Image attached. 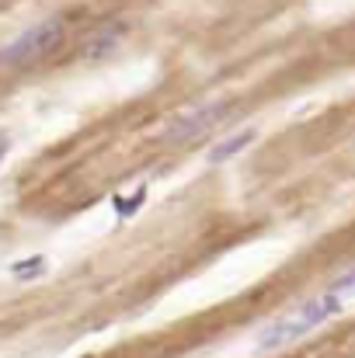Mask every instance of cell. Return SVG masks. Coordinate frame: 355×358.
Listing matches in <instances>:
<instances>
[{"label":"cell","mask_w":355,"mask_h":358,"mask_svg":"<svg viewBox=\"0 0 355 358\" xmlns=\"http://www.w3.org/2000/svg\"><path fill=\"white\" fill-rule=\"evenodd\" d=\"M338 313H342L338 292H328V296H321V299H310V303H303L296 313H289V317L268 324V327L258 334V352H282V348L296 345L300 338L314 334L328 317H338Z\"/></svg>","instance_id":"1"},{"label":"cell","mask_w":355,"mask_h":358,"mask_svg":"<svg viewBox=\"0 0 355 358\" xmlns=\"http://www.w3.org/2000/svg\"><path fill=\"white\" fill-rule=\"evenodd\" d=\"M63 35H67L63 17H46V21L32 24L28 31H21L14 42H7L0 49V70H25V66L46 59L53 49H60Z\"/></svg>","instance_id":"2"},{"label":"cell","mask_w":355,"mask_h":358,"mask_svg":"<svg viewBox=\"0 0 355 358\" xmlns=\"http://www.w3.org/2000/svg\"><path fill=\"white\" fill-rule=\"evenodd\" d=\"M230 115H234V105H230V101H206V105H195V108L174 115V119L164 125L160 143H164V146H185V143H195V139H202L206 132L220 129Z\"/></svg>","instance_id":"3"},{"label":"cell","mask_w":355,"mask_h":358,"mask_svg":"<svg viewBox=\"0 0 355 358\" xmlns=\"http://www.w3.org/2000/svg\"><path fill=\"white\" fill-rule=\"evenodd\" d=\"M254 129H244V132H237V136H227L223 143H216L213 150H209V164H223V160H230V157H237L240 150H247L251 143H254Z\"/></svg>","instance_id":"4"},{"label":"cell","mask_w":355,"mask_h":358,"mask_svg":"<svg viewBox=\"0 0 355 358\" xmlns=\"http://www.w3.org/2000/svg\"><path fill=\"white\" fill-rule=\"evenodd\" d=\"M122 24H105L91 42H88V49H84V59H102V56H109L112 49L118 45V38H122Z\"/></svg>","instance_id":"5"},{"label":"cell","mask_w":355,"mask_h":358,"mask_svg":"<svg viewBox=\"0 0 355 358\" xmlns=\"http://www.w3.org/2000/svg\"><path fill=\"white\" fill-rule=\"evenodd\" d=\"M11 275H14V278H21V282L39 278V275H46V257H28V261H18V264H11Z\"/></svg>","instance_id":"6"},{"label":"cell","mask_w":355,"mask_h":358,"mask_svg":"<svg viewBox=\"0 0 355 358\" xmlns=\"http://www.w3.org/2000/svg\"><path fill=\"white\" fill-rule=\"evenodd\" d=\"M143 202H146V188H139V192H136V195H129V199H122V195H116V199H112L118 220H129V216H136Z\"/></svg>","instance_id":"7"},{"label":"cell","mask_w":355,"mask_h":358,"mask_svg":"<svg viewBox=\"0 0 355 358\" xmlns=\"http://www.w3.org/2000/svg\"><path fill=\"white\" fill-rule=\"evenodd\" d=\"M331 292H338V296H345V292H355V271H349L345 278H338V282L331 285Z\"/></svg>","instance_id":"8"},{"label":"cell","mask_w":355,"mask_h":358,"mask_svg":"<svg viewBox=\"0 0 355 358\" xmlns=\"http://www.w3.org/2000/svg\"><path fill=\"white\" fill-rule=\"evenodd\" d=\"M7 150H11V136H7V132H0V164H4Z\"/></svg>","instance_id":"9"}]
</instances>
